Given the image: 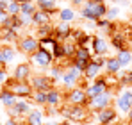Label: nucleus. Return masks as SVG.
I'll return each instance as SVG.
<instances>
[{
	"instance_id": "1",
	"label": "nucleus",
	"mask_w": 132,
	"mask_h": 125,
	"mask_svg": "<svg viewBox=\"0 0 132 125\" xmlns=\"http://www.w3.org/2000/svg\"><path fill=\"white\" fill-rule=\"evenodd\" d=\"M107 13V5L104 4V0H86L82 9H80V16L86 20L96 23V20L104 18Z\"/></svg>"
},
{
	"instance_id": "2",
	"label": "nucleus",
	"mask_w": 132,
	"mask_h": 125,
	"mask_svg": "<svg viewBox=\"0 0 132 125\" xmlns=\"http://www.w3.org/2000/svg\"><path fill=\"white\" fill-rule=\"evenodd\" d=\"M61 114L64 118H68V120H71V122L84 123V122H88L89 116H91V109H89L88 105H68V107L61 109Z\"/></svg>"
},
{
	"instance_id": "3",
	"label": "nucleus",
	"mask_w": 132,
	"mask_h": 125,
	"mask_svg": "<svg viewBox=\"0 0 132 125\" xmlns=\"http://www.w3.org/2000/svg\"><path fill=\"white\" fill-rule=\"evenodd\" d=\"M5 89H9V91H13L16 97H22V98H29V97H32V93H34V89H32V86L29 84V81H11V82L5 84Z\"/></svg>"
},
{
	"instance_id": "4",
	"label": "nucleus",
	"mask_w": 132,
	"mask_h": 125,
	"mask_svg": "<svg viewBox=\"0 0 132 125\" xmlns=\"http://www.w3.org/2000/svg\"><path fill=\"white\" fill-rule=\"evenodd\" d=\"M80 75H84L79 68H75L73 66V62L68 66V70L66 72H63V77H61V81H63V84H64V88H68V89H73L77 84H79V81H80Z\"/></svg>"
},
{
	"instance_id": "5",
	"label": "nucleus",
	"mask_w": 132,
	"mask_h": 125,
	"mask_svg": "<svg viewBox=\"0 0 132 125\" xmlns=\"http://www.w3.org/2000/svg\"><path fill=\"white\" fill-rule=\"evenodd\" d=\"M64 100L70 105H88L89 98L86 95V88H73L70 89V93L64 97Z\"/></svg>"
},
{
	"instance_id": "6",
	"label": "nucleus",
	"mask_w": 132,
	"mask_h": 125,
	"mask_svg": "<svg viewBox=\"0 0 132 125\" xmlns=\"http://www.w3.org/2000/svg\"><path fill=\"white\" fill-rule=\"evenodd\" d=\"M111 102H112V93H111V89H107V91H104L102 95L89 98L88 107L91 109V111H96V113H98V111H102V109L109 107Z\"/></svg>"
},
{
	"instance_id": "7",
	"label": "nucleus",
	"mask_w": 132,
	"mask_h": 125,
	"mask_svg": "<svg viewBox=\"0 0 132 125\" xmlns=\"http://www.w3.org/2000/svg\"><path fill=\"white\" fill-rule=\"evenodd\" d=\"M54 79H50L48 75H36V77H30L29 84L32 86L34 91H50L54 88Z\"/></svg>"
},
{
	"instance_id": "8",
	"label": "nucleus",
	"mask_w": 132,
	"mask_h": 125,
	"mask_svg": "<svg viewBox=\"0 0 132 125\" xmlns=\"http://www.w3.org/2000/svg\"><path fill=\"white\" fill-rule=\"evenodd\" d=\"M30 62H34L36 66L39 68H48L52 62H54V56L50 52H46L43 48H38L32 56H30Z\"/></svg>"
},
{
	"instance_id": "9",
	"label": "nucleus",
	"mask_w": 132,
	"mask_h": 125,
	"mask_svg": "<svg viewBox=\"0 0 132 125\" xmlns=\"http://www.w3.org/2000/svg\"><path fill=\"white\" fill-rule=\"evenodd\" d=\"M18 48L20 52L27 54V56H32L38 48H39V40H36L34 36H25L18 40Z\"/></svg>"
},
{
	"instance_id": "10",
	"label": "nucleus",
	"mask_w": 132,
	"mask_h": 125,
	"mask_svg": "<svg viewBox=\"0 0 132 125\" xmlns=\"http://www.w3.org/2000/svg\"><path fill=\"white\" fill-rule=\"evenodd\" d=\"M114 105H116L118 111H121V113L127 114L132 107V89H125L123 93H120L116 97V100H114Z\"/></svg>"
},
{
	"instance_id": "11",
	"label": "nucleus",
	"mask_w": 132,
	"mask_h": 125,
	"mask_svg": "<svg viewBox=\"0 0 132 125\" xmlns=\"http://www.w3.org/2000/svg\"><path fill=\"white\" fill-rule=\"evenodd\" d=\"M109 88H107V84L104 79H95V81H91L88 88H86V95H88V98H93V97H98V95H102L104 91H107Z\"/></svg>"
},
{
	"instance_id": "12",
	"label": "nucleus",
	"mask_w": 132,
	"mask_h": 125,
	"mask_svg": "<svg viewBox=\"0 0 132 125\" xmlns=\"http://www.w3.org/2000/svg\"><path fill=\"white\" fill-rule=\"evenodd\" d=\"M96 120H98L102 125H107V123H112V122H118L116 109L109 105V107H105V109L98 111V113H96Z\"/></svg>"
},
{
	"instance_id": "13",
	"label": "nucleus",
	"mask_w": 132,
	"mask_h": 125,
	"mask_svg": "<svg viewBox=\"0 0 132 125\" xmlns=\"http://www.w3.org/2000/svg\"><path fill=\"white\" fill-rule=\"evenodd\" d=\"M48 23H52V14H50V13L38 9V11L32 14V25H34V27H43V25H48Z\"/></svg>"
},
{
	"instance_id": "14",
	"label": "nucleus",
	"mask_w": 132,
	"mask_h": 125,
	"mask_svg": "<svg viewBox=\"0 0 132 125\" xmlns=\"http://www.w3.org/2000/svg\"><path fill=\"white\" fill-rule=\"evenodd\" d=\"M13 116H23V114H29V111H30V104L27 102V100H16V104L13 105V107H9L7 109Z\"/></svg>"
},
{
	"instance_id": "15",
	"label": "nucleus",
	"mask_w": 132,
	"mask_h": 125,
	"mask_svg": "<svg viewBox=\"0 0 132 125\" xmlns=\"http://www.w3.org/2000/svg\"><path fill=\"white\" fill-rule=\"evenodd\" d=\"M70 32H71V29H70V23H66V21H59V23L54 27V38L59 43L64 41Z\"/></svg>"
},
{
	"instance_id": "16",
	"label": "nucleus",
	"mask_w": 132,
	"mask_h": 125,
	"mask_svg": "<svg viewBox=\"0 0 132 125\" xmlns=\"http://www.w3.org/2000/svg\"><path fill=\"white\" fill-rule=\"evenodd\" d=\"M14 81H29L30 79V64L29 62H20L14 68Z\"/></svg>"
},
{
	"instance_id": "17",
	"label": "nucleus",
	"mask_w": 132,
	"mask_h": 125,
	"mask_svg": "<svg viewBox=\"0 0 132 125\" xmlns=\"http://www.w3.org/2000/svg\"><path fill=\"white\" fill-rule=\"evenodd\" d=\"M91 50L95 52V56H105V54H107V50H109V43L105 41L104 38H95V36H93Z\"/></svg>"
},
{
	"instance_id": "18",
	"label": "nucleus",
	"mask_w": 132,
	"mask_h": 125,
	"mask_svg": "<svg viewBox=\"0 0 132 125\" xmlns=\"http://www.w3.org/2000/svg\"><path fill=\"white\" fill-rule=\"evenodd\" d=\"M63 95H61V91L59 89H55V88H52L50 91H46V105L48 107H57V105L63 102Z\"/></svg>"
},
{
	"instance_id": "19",
	"label": "nucleus",
	"mask_w": 132,
	"mask_h": 125,
	"mask_svg": "<svg viewBox=\"0 0 132 125\" xmlns=\"http://www.w3.org/2000/svg\"><path fill=\"white\" fill-rule=\"evenodd\" d=\"M100 70H102V68H100L96 62L91 61L88 64V68L84 70V79L89 81V82H91V81H95V79H98V77H100Z\"/></svg>"
},
{
	"instance_id": "20",
	"label": "nucleus",
	"mask_w": 132,
	"mask_h": 125,
	"mask_svg": "<svg viewBox=\"0 0 132 125\" xmlns=\"http://www.w3.org/2000/svg\"><path fill=\"white\" fill-rule=\"evenodd\" d=\"M16 98H18V97H16L13 91H9V89H2V91H0V102L5 105L7 109L16 104Z\"/></svg>"
},
{
	"instance_id": "21",
	"label": "nucleus",
	"mask_w": 132,
	"mask_h": 125,
	"mask_svg": "<svg viewBox=\"0 0 132 125\" xmlns=\"http://www.w3.org/2000/svg\"><path fill=\"white\" fill-rule=\"evenodd\" d=\"M116 59L120 61L121 64V68H129L132 64V54L129 48H123V50H118V54H116Z\"/></svg>"
},
{
	"instance_id": "22",
	"label": "nucleus",
	"mask_w": 132,
	"mask_h": 125,
	"mask_svg": "<svg viewBox=\"0 0 132 125\" xmlns=\"http://www.w3.org/2000/svg\"><path fill=\"white\" fill-rule=\"evenodd\" d=\"M38 2V9H41V11H46V13H55V11H59L57 9V2L59 0H36Z\"/></svg>"
},
{
	"instance_id": "23",
	"label": "nucleus",
	"mask_w": 132,
	"mask_h": 125,
	"mask_svg": "<svg viewBox=\"0 0 132 125\" xmlns=\"http://www.w3.org/2000/svg\"><path fill=\"white\" fill-rule=\"evenodd\" d=\"M27 125H43V113L38 109H30L27 114Z\"/></svg>"
},
{
	"instance_id": "24",
	"label": "nucleus",
	"mask_w": 132,
	"mask_h": 125,
	"mask_svg": "<svg viewBox=\"0 0 132 125\" xmlns=\"http://www.w3.org/2000/svg\"><path fill=\"white\" fill-rule=\"evenodd\" d=\"M57 45H59V41H57V40H55L54 36L39 40V48H43V50H46V52H50V54H54V50L57 48Z\"/></svg>"
},
{
	"instance_id": "25",
	"label": "nucleus",
	"mask_w": 132,
	"mask_h": 125,
	"mask_svg": "<svg viewBox=\"0 0 132 125\" xmlns=\"http://www.w3.org/2000/svg\"><path fill=\"white\" fill-rule=\"evenodd\" d=\"M73 59H79V61H91L93 59V52L86 48V46H77V50H75V56H73Z\"/></svg>"
},
{
	"instance_id": "26",
	"label": "nucleus",
	"mask_w": 132,
	"mask_h": 125,
	"mask_svg": "<svg viewBox=\"0 0 132 125\" xmlns=\"http://www.w3.org/2000/svg\"><path fill=\"white\" fill-rule=\"evenodd\" d=\"M2 25H4V27H7L9 30H14L16 34H18V30L22 29V23H20V18H18V16H11V14H9V16L5 18V21H4Z\"/></svg>"
},
{
	"instance_id": "27",
	"label": "nucleus",
	"mask_w": 132,
	"mask_h": 125,
	"mask_svg": "<svg viewBox=\"0 0 132 125\" xmlns=\"http://www.w3.org/2000/svg\"><path fill=\"white\" fill-rule=\"evenodd\" d=\"M111 45H112L114 48H118V50H123V48H127V46H125V34H121V32H112Z\"/></svg>"
},
{
	"instance_id": "28",
	"label": "nucleus",
	"mask_w": 132,
	"mask_h": 125,
	"mask_svg": "<svg viewBox=\"0 0 132 125\" xmlns=\"http://www.w3.org/2000/svg\"><path fill=\"white\" fill-rule=\"evenodd\" d=\"M75 20V11L71 7H63L59 9V21H66V23H71Z\"/></svg>"
},
{
	"instance_id": "29",
	"label": "nucleus",
	"mask_w": 132,
	"mask_h": 125,
	"mask_svg": "<svg viewBox=\"0 0 132 125\" xmlns=\"http://www.w3.org/2000/svg\"><path fill=\"white\" fill-rule=\"evenodd\" d=\"M105 70H107V73L116 75V73H120L121 64H120V61H118L116 57H109V59H107V62H105Z\"/></svg>"
},
{
	"instance_id": "30",
	"label": "nucleus",
	"mask_w": 132,
	"mask_h": 125,
	"mask_svg": "<svg viewBox=\"0 0 132 125\" xmlns=\"http://www.w3.org/2000/svg\"><path fill=\"white\" fill-rule=\"evenodd\" d=\"M38 11V5L34 4V2H22L20 4V13H23V14H34Z\"/></svg>"
},
{
	"instance_id": "31",
	"label": "nucleus",
	"mask_w": 132,
	"mask_h": 125,
	"mask_svg": "<svg viewBox=\"0 0 132 125\" xmlns=\"http://www.w3.org/2000/svg\"><path fill=\"white\" fill-rule=\"evenodd\" d=\"M50 36H54V27H52V23L43 25V27H38V40L50 38Z\"/></svg>"
},
{
	"instance_id": "32",
	"label": "nucleus",
	"mask_w": 132,
	"mask_h": 125,
	"mask_svg": "<svg viewBox=\"0 0 132 125\" xmlns=\"http://www.w3.org/2000/svg\"><path fill=\"white\" fill-rule=\"evenodd\" d=\"M120 84H123V86H132V66H129V68L120 75Z\"/></svg>"
},
{
	"instance_id": "33",
	"label": "nucleus",
	"mask_w": 132,
	"mask_h": 125,
	"mask_svg": "<svg viewBox=\"0 0 132 125\" xmlns=\"http://www.w3.org/2000/svg\"><path fill=\"white\" fill-rule=\"evenodd\" d=\"M36 104H41V105H46V91H34L32 97H30Z\"/></svg>"
},
{
	"instance_id": "34",
	"label": "nucleus",
	"mask_w": 132,
	"mask_h": 125,
	"mask_svg": "<svg viewBox=\"0 0 132 125\" xmlns=\"http://www.w3.org/2000/svg\"><path fill=\"white\" fill-rule=\"evenodd\" d=\"M7 14L18 16L20 14V2H11L9 0V4H7Z\"/></svg>"
},
{
	"instance_id": "35",
	"label": "nucleus",
	"mask_w": 132,
	"mask_h": 125,
	"mask_svg": "<svg viewBox=\"0 0 132 125\" xmlns=\"http://www.w3.org/2000/svg\"><path fill=\"white\" fill-rule=\"evenodd\" d=\"M120 16V7H109L107 9V13H105V20H109V21H114L116 18Z\"/></svg>"
},
{
	"instance_id": "36",
	"label": "nucleus",
	"mask_w": 132,
	"mask_h": 125,
	"mask_svg": "<svg viewBox=\"0 0 132 125\" xmlns=\"http://www.w3.org/2000/svg\"><path fill=\"white\" fill-rule=\"evenodd\" d=\"M2 56H4V64H7V62L13 61V57H14V50L9 48V46H4V48H2Z\"/></svg>"
},
{
	"instance_id": "37",
	"label": "nucleus",
	"mask_w": 132,
	"mask_h": 125,
	"mask_svg": "<svg viewBox=\"0 0 132 125\" xmlns=\"http://www.w3.org/2000/svg\"><path fill=\"white\" fill-rule=\"evenodd\" d=\"M48 77H50V79H54V81H57V79H61V77H63V70H61L59 66H54V68H50Z\"/></svg>"
},
{
	"instance_id": "38",
	"label": "nucleus",
	"mask_w": 132,
	"mask_h": 125,
	"mask_svg": "<svg viewBox=\"0 0 132 125\" xmlns=\"http://www.w3.org/2000/svg\"><path fill=\"white\" fill-rule=\"evenodd\" d=\"M18 18H20L22 27H29V25H32V16H30V14H23V13H20Z\"/></svg>"
},
{
	"instance_id": "39",
	"label": "nucleus",
	"mask_w": 132,
	"mask_h": 125,
	"mask_svg": "<svg viewBox=\"0 0 132 125\" xmlns=\"http://www.w3.org/2000/svg\"><path fill=\"white\" fill-rule=\"evenodd\" d=\"M52 56H54V59H63V57H66L64 48H63V45H61V43L57 45V48L54 50V54H52Z\"/></svg>"
},
{
	"instance_id": "40",
	"label": "nucleus",
	"mask_w": 132,
	"mask_h": 125,
	"mask_svg": "<svg viewBox=\"0 0 132 125\" xmlns=\"http://www.w3.org/2000/svg\"><path fill=\"white\" fill-rule=\"evenodd\" d=\"M96 27H100V29H112V21L109 20H104V18H100V20H96Z\"/></svg>"
},
{
	"instance_id": "41",
	"label": "nucleus",
	"mask_w": 132,
	"mask_h": 125,
	"mask_svg": "<svg viewBox=\"0 0 132 125\" xmlns=\"http://www.w3.org/2000/svg\"><path fill=\"white\" fill-rule=\"evenodd\" d=\"M5 81H7V73H5L4 68H0V84H4Z\"/></svg>"
},
{
	"instance_id": "42",
	"label": "nucleus",
	"mask_w": 132,
	"mask_h": 125,
	"mask_svg": "<svg viewBox=\"0 0 132 125\" xmlns=\"http://www.w3.org/2000/svg\"><path fill=\"white\" fill-rule=\"evenodd\" d=\"M7 16H9V14H7L5 11H2V9H0V25L5 21V18H7Z\"/></svg>"
},
{
	"instance_id": "43",
	"label": "nucleus",
	"mask_w": 132,
	"mask_h": 125,
	"mask_svg": "<svg viewBox=\"0 0 132 125\" xmlns=\"http://www.w3.org/2000/svg\"><path fill=\"white\" fill-rule=\"evenodd\" d=\"M7 4H9L7 0H2V2H0V9H2V11H5V13H7Z\"/></svg>"
},
{
	"instance_id": "44",
	"label": "nucleus",
	"mask_w": 132,
	"mask_h": 125,
	"mask_svg": "<svg viewBox=\"0 0 132 125\" xmlns=\"http://www.w3.org/2000/svg\"><path fill=\"white\" fill-rule=\"evenodd\" d=\"M75 5H84V0H71Z\"/></svg>"
},
{
	"instance_id": "45",
	"label": "nucleus",
	"mask_w": 132,
	"mask_h": 125,
	"mask_svg": "<svg viewBox=\"0 0 132 125\" xmlns=\"http://www.w3.org/2000/svg\"><path fill=\"white\" fill-rule=\"evenodd\" d=\"M4 125H18V123H16V120H7Z\"/></svg>"
},
{
	"instance_id": "46",
	"label": "nucleus",
	"mask_w": 132,
	"mask_h": 125,
	"mask_svg": "<svg viewBox=\"0 0 132 125\" xmlns=\"http://www.w3.org/2000/svg\"><path fill=\"white\" fill-rule=\"evenodd\" d=\"M4 66V56H2V48H0V68Z\"/></svg>"
},
{
	"instance_id": "47",
	"label": "nucleus",
	"mask_w": 132,
	"mask_h": 125,
	"mask_svg": "<svg viewBox=\"0 0 132 125\" xmlns=\"http://www.w3.org/2000/svg\"><path fill=\"white\" fill-rule=\"evenodd\" d=\"M127 116H129V122H132V107H130V111L127 113Z\"/></svg>"
},
{
	"instance_id": "48",
	"label": "nucleus",
	"mask_w": 132,
	"mask_h": 125,
	"mask_svg": "<svg viewBox=\"0 0 132 125\" xmlns=\"http://www.w3.org/2000/svg\"><path fill=\"white\" fill-rule=\"evenodd\" d=\"M107 125H120L118 122H112V123H107Z\"/></svg>"
},
{
	"instance_id": "49",
	"label": "nucleus",
	"mask_w": 132,
	"mask_h": 125,
	"mask_svg": "<svg viewBox=\"0 0 132 125\" xmlns=\"http://www.w3.org/2000/svg\"><path fill=\"white\" fill-rule=\"evenodd\" d=\"M129 50H130V54H132V41H130V46H129Z\"/></svg>"
},
{
	"instance_id": "50",
	"label": "nucleus",
	"mask_w": 132,
	"mask_h": 125,
	"mask_svg": "<svg viewBox=\"0 0 132 125\" xmlns=\"http://www.w3.org/2000/svg\"><path fill=\"white\" fill-rule=\"evenodd\" d=\"M129 125H132V122H129Z\"/></svg>"
},
{
	"instance_id": "51",
	"label": "nucleus",
	"mask_w": 132,
	"mask_h": 125,
	"mask_svg": "<svg viewBox=\"0 0 132 125\" xmlns=\"http://www.w3.org/2000/svg\"><path fill=\"white\" fill-rule=\"evenodd\" d=\"M0 2H2V0H0Z\"/></svg>"
}]
</instances>
